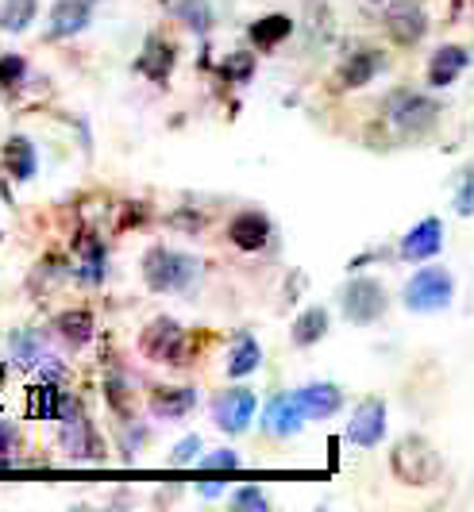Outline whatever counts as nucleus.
Instances as JSON below:
<instances>
[{
  "instance_id": "f257e3e1",
  "label": "nucleus",
  "mask_w": 474,
  "mask_h": 512,
  "mask_svg": "<svg viewBox=\"0 0 474 512\" xmlns=\"http://www.w3.org/2000/svg\"><path fill=\"white\" fill-rule=\"evenodd\" d=\"M143 278L155 293H170V289H185L197 278V258L170 251V247H151L143 258Z\"/></svg>"
},
{
  "instance_id": "f03ea898",
  "label": "nucleus",
  "mask_w": 474,
  "mask_h": 512,
  "mask_svg": "<svg viewBox=\"0 0 474 512\" xmlns=\"http://www.w3.org/2000/svg\"><path fill=\"white\" fill-rule=\"evenodd\" d=\"M451 297H455V282L440 266H424L405 285V308L413 312H440L451 305Z\"/></svg>"
},
{
  "instance_id": "7ed1b4c3",
  "label": "nucleus",
  "mask_w": 474,
  "mask_h": 512,
  "mask_svg": "<svg viewBox=\"0 0 474 512\" xmlns=\"http://www.w3.org/2000/svg\"><path fill=\"white\" fill-rule=\"evenodd\" d=\"M394 470L401 482H409V486H428V482H436V474H440V459H436V451L424 443V439H401V447L394 451Z\"/></svg>"
},
{
  "instance_id": "20e7f679",
  "label": "nucleus",
  "mask_w": 474,
  "mask_h": 512,
  "mask_svg": "<svg viewBox=\"0 0 474 512\" xmlns=\"http://www.w3.org/2000/svg\"><path fill=\"white\" fill-rule=\"evenodd\" d=\"M343 312L355 324L378 320L386 312V289L374 282V278H355V282L343 289Z\"/></svg>"
},
{
  "instance_id": "39448f33",
  "label": "nucleus",
  "mask_w": 474,
  "mask_h": 512,
  "mask_svg": "<svg viewBox=\"0 0 474 512\" xmlns=\"http://www.w3.org/2000/svg\"><path fill=\"white\" fill-rule=\"evenodd\" d=\"M143 355L147 359H155V362H185L182 355H185V335H182V328L174 324V320H155L147 332H143Z\"/></svg>"
},
{
  "instance_id": "423d86ee",
  "label": "nucleus",
  "mask_w": 474,
  "mask_h": 512,
  "mask_svg": "<svg viewBox=\"0 0 474 512\" xmlns=\"http://www.w3.org/2000/svg\"><path fill=\"white\" fill-rule=\"evenodd\" d=\"M255 416V393L251 389H228L224 397H216L212 405V420L224 428V432H243Z\"/></svg>"
},
{
  "instance_id": "0eeeda50",
  "label": "nucleus",
  "mask_w": 474,
  "mask_h": 512,
  "mask_svg": "<svg viewBox=\"0 0 474 512\" xmlns=\"http://www.w3.org/2000/svg\"><path fill=\"white\" fill-rule=\"evenodd\" d=\"M382 436H386V405L382 401H363L351 416V424H347V439L359 443V447H374V443H382Z\"/></svg>"
},
{
  "instance_id": "6e6552de",
  "label": "nucleus",
  "mask_w": 474,
  "mask_h": 512,
  "mask_svg": "<svg viewBox=\"0 0 474 512\" xmlns=\"http://www.w3.org/2000/svg\"><path fill=\"white\" fill-rule=\"evenodd\" d=\"M440 243H444V224H440L436 216H428V220H421L417 228L401 239V258H409V262H428V258L440 251Z\"/></svg>"
},
{
  "instance_id": "1a4fd4ad",
  "label": "nucleus",
  "mask_w": 474,
  "mask_h": 512,
  "mask_svg": "<svg viewBox=\"0 0 474 512\" xmlns=\"http://www.w3.org/2000/svg\"><path fill=\"white\" fill-rule=\"evenodd\" d=\"M394 124L401 131L421 135V131L436 124V104L428 101V97H417V93H401L394 101Z\"/></svg>"
},
{
  "instance_id": "9d476101",
  "label": "nucleus",
  "mask_w": 474,
  "mask_h": 512,
  "mask_svg": "<svg viewBox=\"0 0 474 512\" xmlns=\"http://www.w3.org/2000/svg\"><path fill=\"white\" fill-rule=\"evenodd\" d=\"M386 27H390V35H394L397 43H417L424 35V27H428V20H424L421 4H413V0H397V4H390V12H386Z\"/></svg>"
},
{
  "instance_id": "9b49d317",
  "label": "nucleus",
  "mask_w": 474,
  "mask_h": 512,
  "mask_svg": "<svg viewBox=\"0 0 474 512\" xmlns=\"http://www.w3.org/2000/svg\"><path fill=\"white\" fill-rule=\"evenodd\" d=\"M305 420H309V416H305L301 401H297V393H293V397H274V401H270L263 424L270 436H293V432H301Z\"/></svg>"
},
{
  "instance_id": "f8f14e48",
  "label": "nucleus",
  "mask_w": 474,
  "mask_h": 512,
  "mask_svg": "<svg viewBox=\"0 0 474 512\" xmlns=\"http://www.w3.org/2000/svg\"><path fill=\"white\" fill-rule=\"evenodd\" d=\"M74 270L85 282H101L105 278V243L97 235H89V231L78 235V243H74Z\"/></svg>"
},
{
  "instance_id": "ddd939ff",
  "label": "nucleus",
  "mask_w": 474,
  "mask_h": 512,
  "mask_svg": "<svg viewBox=\"0 0 474 512\" xmlns=\"http://www.w3.org/2000/svg\"><path fill=\"white\" fill-rule=\"evenodd\" d=\"M228 235L243 251H259L270 239V220H266L263 212H239L236 220H232V228H228Z\"/></svg>"
},
{
  "instance_id": "4468645a",
  "label": "nucleus",
  "mask_w": 474,
  "mask_h": 512,
  "mask_svg": "<svg viewBox=\"0 0 474 512\" xmlns=\"http://www.w3.org/2000/svg\"><path fill=\"white\" fill-rule=\"evenodd\" d=\"M297 401H301V409L309 420H324V416H332V412L340 409L343 393L336 385H305V389H297Z\"/></svg>"
},
{
  "instance_id": "2eb2a0df",
  "label": "nucleus",
  "mask_w": 474,
  "mask_h": 512,
  "mask_svg": "<svg viewBox=\"0 0 474 512\" xmlns=\"http://www.w3.org/2000/svg\"><path fill=\"white\" fill-rule=\"evenodd\" d=\"M89 0H58L51 8V31L54 35H78L89 24Z\"/></svg>"
},
{
  "instance_id": "dca6fc26",
  "label": "nucleus",
  "mask_w": 474,
  "mask_h": 512,
  "mask_svg": "<svg viewBox=\"0 0 474 512\" xmlns=\"http://www.w3.org/2000/svg\"><path fill=\"white\" fill-rule=\"evenodd\" d=\"M135 70H139V74H147L151 81H166V74L174 70V47H170V43H162V39H151V43H147V51H143V58L135 62Z\"/></svg>"
},
{
  "instance_id": "f3484780",
  "label": "nucleus",
  "mask_w": 474,
  "mask_h": 512,
  "mask_svg": "<svg viewBox=\"0 0 474 512\" xmlns=\"http://www.w3.org/2000/svg\"><path fill=\"white\" fill-rule=\"evenodd\" d=\"M463 66H467V54L459 47H440L428 62V81L432 85H451L455 77L463 74Z\"/></svg>"
},
{
  "instance_id": "a211bd4d",
  "label": "nucleus",
  "mask_w": 474,
  "mask_h": 512,
  "mask_svg": "<svg viewBox=\"0 0 474 512\" xmlns=\"http://www.w3.org/2000/svg\"><path fill=\"white\" fill-rule=\"evenodd\" d=\"M259 362H263V351H259V343H255V335H236V343H232V355H228V374L232 378H247L251 370H259Z\"/></svg>"
},
{
  "instance_id": "6ab92c4d",
  "label": "nucleus",
  "mask_w": 474,
  "mask_h": 512,
  "mask_svg": "<svg viewBox=\"0 0 474 512\" xmlns=\"http://www.w3.org/2000/svg\"><path fill=\"white\" fill-rule=\"evenodd\" d=\"M4 162H8V170L16 174V181H27L35 174V147L27 143L24 135H12L8 147H4Z\"/></svg>"
},
{
  "instance_id": "aec40b11",
  "label": "nucleus",
  "mask_w": 474,
  "mask_h": 512,
  "mask_svg": "<svg viewBox=\"0 0 474 512\" xmlns=\"http://www.w3.org/2000/svg\"><path fill=\"white\" fill-rule=\"evenodd\" d=\"M193 405H197V393H193V389H166V393H155V397H151V412H155V416H166V420L185 416Z\"/></svg>"
},
{
  "instance_id": "412c9836",
  "label": "nucleus",
  "mask_w": 474,
  "mask_h": 512,
  "mask_svg": "<svg viewBox=\"0 0 474 512\" xmlns=\"http://www.w3.org/2000/svg\"><path fill=\"white\" fill-rule=\"evenodd\" d=\"M290 31H293L290 16H266L259 24H251V43H255L259 51H270V47H278Z\"/></svg>"
},
{
  "instance_id": "4be33fe9",
  "label": "nucleus",
  "mask_w": 474,
  "mask_h": 512,
  "mask_svg": "<svg viewBox=\"0 0 474 512\" xmlns=\"http://www.w3.org/2000/svg\"><path fill=\"white\" fill-rule=\"evenodd\" d=\"M54 324H58V335H62L66 343H74V347H85V343H89V335H93V316H89V312H81V308L78 312H62Z\"/></svg>"
},
{
  "instance_id": "5701e85b",
  "label": "nucleus",
  "mask_w": 474,
  "mask_h": 512,
  "mask_svg": "<svg viewBox=\"0 0 474 512\" xmlns=\"http://www.w3.org/2000/svg\"><path fill=\"white\" fill-rule=\"evenodd\" d=\"M324 332H328V312H324V308H309V312H301L297 324H293V343H297V347H309V343H316Z\"/></svg>"
},
{
  "instance_id": "b1692460",
  "label": "nucleus",
  "mask_w": 474,
  "mask_h": 512,
  "mask_svg": "<svg viewBox=\"0 0 474 512\" xmlns=\"http://www.w3.org/2000/svg\"><path fill=\"white\" fill-rule=\"evenodd\" d=\"M54 412H58V389L51 382L31 385L27 389V416L31 420H54Z\"/></svg>"
},
{
  "instance_id": "393cba45",
  "label": "nucleus",
  "mask_w": 474,
  "mask_h": 512,
  "mask_svg": "<svg viewBox=\"0 0 474 512\" xmlns=\"http://www.w3.org/2000/svg\"><path fill=\"white\" fill-rule=\"evenodd\" d=\"M39 0H0V27L4 31H24L35 20Z\"/></svg>"
},
{
  "instance_id": "a878e982",
  "label": "nucleus",
  "mask_w": 474,
  "mask_h": 512,
  "mask_svg": "<svg viewBox=\"0 0 474 512\" xmlns=\"http://www.w3.org/2000/svg\"><path fill=\"white\" fill-rule=\"evenodd\" d=\"M62 443H66V451H70L74 459H85V455L93 451L89 424H85V420H70V424H66V436H62Z\"/></svg>"
},
{
  "instance_id": "bb28decb",
  "label": "nucleus",
  "mask_w": 474,
  "mask_h": 512,
  "mask_svg": "<svg viewBox=\"0 0 474 512\" xmlns=\"http://www.w3.org/2000/svg\"><path fill=\"white\" fill-rule=\"evenodd\" d=\"M178 20H182L189 31H209V24H212L209 4H205V0H182V4H178Z\"/></svg>"
},
{
  "instance_id": "cd10ccee",
  "label": "nucleus",
  "mask_w": 474,
  "mask_h": 512,
  "mask_svg": "<svg viewBox=\"0 0 474 512\" xmlns=\"http://www.w3.org/2000/svg\"><path fill=\"white\" fill-rule=\"evenodd\" d=\"M374 70H378V58L374 54H355L347 62V70H343V85H363V81H370Z\"/></svg>"
},
{
  "instance_id": "c85d7f7f",
  "label": "nucleus",
  "mask_w": 474,
  "mask_h": 512,
  "mask_svg": "<svg viewBox=\"0 0 474 512\" xmlns=\"http://www.w3.org/2000/svg\"><path fill=\"white\" fill-rule=\"evenodd\" d=\"M24 74H27V62L20 54H4V58H0V89L24 85Z\"/></svg>"
},
{
  "instance_id": "c756f323",
  "label": "nucleus",
  "mask_w": 474,
  "mask_h": 512,
  "mask_svg": "<svg viewBox=\"0 0 474 512\" xmlns=\"http://www.w3.org/2000/svg\"><path fill=\"white\" fill-rule=\"evenodd\" d=\"M12 359L20 362V366H35V362L43 359V351H39V343H35V335H12Z\"/></svg>"
},
{
  "instance_id": "7c9ffc66",
  "label": "nucleus",
  "mask_w": 474,
  "mask_h": 512,
  "mask_svg": "<svg viewBox=\"0 0 474 512\" xmlns=\"http://www.w3.org/2000/svg\"><path fill=\"white\" fill-rule=\"evenodd\" d=\"M251 54H236V58H228L224 62V77H232V81H247L251 77Z\"/></svg>"
},
{
  "instance_id": "2f4dec72",
  "label": "nucleus",
  "mask_w": 474,
  "mask_h": 512,
  "mask_svg": "<svg viewBox=\"0 0 474 512\" xmlns=\"http://www.w3.org/2000/svg\"><path fill=\"white\" fill-rule=\"evenodd\" d=\"M455 208H459L463 216H474V170L463 178V185H459V193H455Z\"/></svg>"
},
{
  "instance_id": "473e14b6",
  "label": "nucleus",
  "mask_w": 474,
  "mask_h": 512,
  "mask_svg": "<svg viewBox=\"0 0 474 512\" xmlns=\"http://www.w3.org/2000/svg\"><path fill=\"white\" fill-rule=\"evenodd\" d=\"M201 466H205V470H236L239 455H236V451H212V455H205V459H201Z\"/></svg>"
},
{
  "instance_id": "72a5a7b5",
  "label": "nucleus",
  "mask_w": 474,
  "mask_h": 512,
  "mask_svg": "<svg viewBox=\"0 0 474 512\" xmlns=\"http://www.w3.org/2000/svg\"><path fill=\"white\" fill-rule=\"evenodd\" d=\"M197 451H201V439L189 436V439H182V443H178V451L170 455V462H174V466H185V462H193V455H197Z\"/></svg>"
},
{
  "instance_id": "f704fd0d",
  "label": "nucleus",
  "mask_w": 474,
  "mask_h": 512,
  "mask_svg": "<svg viewBox=\"0 0 474 512\" xmlns=\"http://www.w3.org/2000/svg\"><path fill=\"white\" fill-rule=\"evenodd\" d=\"M54 420H62V424L81 420V405L74 401V397H58V412H54Z\"/></svg>"
},
{
  "instance_id": "c9c22d12",
  "label": "nucleus",
  "mask_w": 474,
  "mask_h": 512,
  "mask_svg": "<svg viewBox=\"0 0 474 512\" xmlns=\"http://www.w3.org/2000/svg\"><path fill=\"white\" fill-rule=\"evenodd\" d=\"M236 505H243V509H266V497L259 489H239Z\"/></svg>"
},
{
  "instance_id": "e433bc0d",
  "label": "nucleus",
  "mask_w": 474,
  "mask_h": 512,
  "mask_svg": "<svg viewBox=\"0 0 474 512\" xmlns=\"http://www.w3.org/2000/svg\"><path fill=\"white\" fill-rule=\"evenodd\" d=\"M8 451H12V428L0 424V466H8Z\"/></svg>"
}]
</instances>
